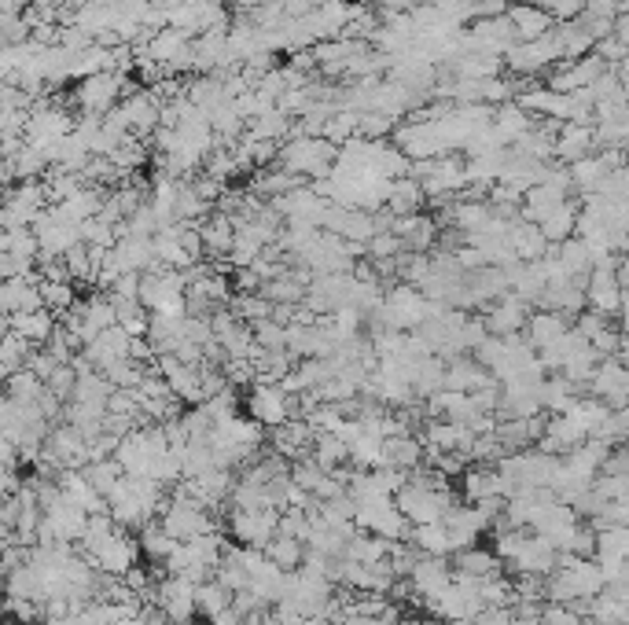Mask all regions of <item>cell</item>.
<instances>
[{"label":"cell","instance_id":"obj_32","mask_svg":"<svg viewBox=\"0 0 629 625\" xmlns=\"http://www.w3.org/2000/svg\"><path fill=\"white\" fill-rule=\"evenodd\" d=\"M265 556L273 559L276 567H284L287 574H291V570H302V563H306V541L287 537V534H276L273 541L265 545Z\"/></svg>","mask_w":629,"mask_h":625},{"label":"cell","instance_id":"obj_33","mask_svg":"<svg viewBox=\"0 0 629 625\" xmlns=\"http://www.w3.org/2000/svg\"><path fill=\"white\" fill-rule=\"evenodd\" d=\"M0 254H19L26 262H41V239H37L34 228H4Z\"/></svg>","mask_w":629,"mask_h":625},{"label":"cell","instance_id":"obj_31","mask_svg":"<svg viewBox=\"0 0 629 625\" xmlns=\"http://www.w3.org/2000/svg\"><path fill=\"white\" fill-rule=\"evenodd\" d=\"M34 342H26L23 335H15V331H4V339H0V372H4V379L15 372H23L26 364H30V357H34Z\"/></svg>","mask_w":629,"mask_h":625},{"label":"cell","instance_id":"obj_11","mask_svg":"<svg viewBox=\"0 0 629 625\" xmlns=\"http://www.w3.org/2000/svg\"><path fill=\"white\" fill-rule=\"evenodd\" d=\"M442 526L449 530V541H453V552H464V548L479 545L482 530H490V523L482 519V512L468 500H457L446 515H442Z\"/></svg>","mask_w":629,"mask_h":625},{"label":"cell","instance_id":"obj_5","mask_svg":"<svg viewBox=\"0 0 629 625\" xmlns=\"http://www.w3.org/2000/svg\"><path fill=\"white\" fill-rule=\"evenodd\" d=\"M243 409L251 420H258L265 431H273V427H284L287 420H295V401L287 394L280 383H254L247 390V398H243Z\"/></svg>","mask_w":629,"mask_h":625},{"label":"cell","instance_id":"obj_15","mask_svg":"<svg viewBox=\"0 0 629 625\" xmlns=\"http://www.w3.org/2000/svg\"><path fill=\"white\" fill-rule=\"evenodd\" d=\"M460 500H468V504H482V500L490 497H508V482L497 467H482V464H471L464 475H460Z\"/></svg>","mask_w":629,"mask_h":625},{"label":"cell","instance_id":"obj_3","mask_svg":"<svg viewBox=\"0 0 629 625\" xmlns=\"http://www.w3.org/2000/svg\"><path fill=\"white\" fill-rule=\"evenodd\" d=\"M81 556L89 559L92 567L103 570V574H115V578H126L129 570L140 563V537L137 534H129V530H122L118 526L111 537H103L100 545L89 548V552H81Z\"/></svg>","mask_w":629,"mask_h":625},{"label":"cell","instance_id":"obj_2","mask_svg":"<svg viewBox=\"0 0 629 625\" xmlns=\"http://www.w3.org/2000/svg\"><path fill=\"white\" fill-rule=\"evenodd\" d=\"M159 523L162 530L173 534L177 541H195V537L221 530V526L214 523V512H206L199 500L184 497V493H170V504H166V512L159 515Z\"/></svg>","mask_w":629,"mask_h":625},{"label":"cell","instance_id":"obj_48","mask_svg":"<svg viewBox=\"0 0 629 625\" xmlns=\"http://www.w3.org/2000/svg\"><path fill=\"white\" fill-rule=\"evenodd\" d=\"M618 284L629 291V250H622V258H618Z\"/></svg>","mask_w":629,"mask_h":625},{"label":"cell","instance_id":"obj_30","mask_svg":"<svg viewBox=\"0 0 629 625\" xmlns=\"http://www.w3.org/2000/svg\"><path fill=\"white\" fill-rule=\"evenodd\" d=\"M137 537H140V552H144V556H148V563H155V567H162V563H166V559L177 552V545H181L177 537L162 530V523H148Z\"/></svg>","mask_w":629,"mask_h":625},{"label":"cell","instance_id":"obj_51","mask_svg":"<svg viewBox=\"0 0 629 625\" xmlns=\"http://www.w3.org/2000/svg\"><path fill=\"white\" fill-rule=\"evenodd\" d=\"M188 625H210V622H188Z\"/></svg>","mask_w":629,"mask_h":625},{"label":"cell","instance_id":"obj_9","mask_svg":"<svg viewBox=\"0 0 629 625\" xmlns=\"http://www.w3.org/2000/svg\"><path fill=\"white\" fill-rule=\"evenodd\" d=\"M556 567H560V548L552 545L549 537H541L530 530L523 548H519V556H515L504 570L515 574V578H519V574H541V578H549Z\"/></svg>","mask_w":629,"mask_h":625},{"label":"cell","instance_id":"obj_24","mask_svg":"<svg viewBox=\"0 0 629 625\" xmlns=\"http://www.w3.org/2000/svg\"><path fill=\"white\" fill-rule=\"evenodd\" d=\"M427 460L424 438L416 434H405V438H383V467H420Z\"/></svg>","mask_w":629,"mask_h":625},{"label":"cell","instance_id":"obj_26","mask_svg":"<svg viewBox=\"0 0 629 625\" xmlns=\"http://www.w3.org/2000/svg\"><path fill=\"white\" fill-rule=\"evenodd\" d=\"M107 250L100 247H89V243H78L74 250L63 254V262H67V273L74 284H96L100 280V262Z\"/></svg>","mask_w":629,"mask_h":625},{"label":"cell","instance_id":"obj_14","mask_svg":"<svg viewBox=\"0 0 629 625\" xmlns=\"http://www.w3.org/2000/svg\"><path fill=\"white\" fill-rule=\"evenodd\" d=\"M34 309H45L41 273L15 276V280H4V284H0V313H4V317H12V313H34Z\"/></svg>","mask_w":629,"mask_h":625},{"label":"cell","instance_id":"obj_44","mask_svg":"<svg viewBox=\"0 0 629 625\" xmlns=\"http://www.w3.org/2000/svg\"><path fill=\"white\" fill-rule=\"evenodd\" d=\"M232 287H236V295H258L265 280L258 269H232Z\"/></svg>","mask_w":629,"mask_h":625},{"label":"cell","instance_id":"obj_22","mask_svg":"<svg viewBox=\"0 0 629 625\" xmlns=\"http://www.w3.org/2000/svg\"><path fill=\"white\" fill-rule=\"evenodd\" d=\"M571 328H574V324L563 317V313H552V309H534L523 335L530 339V346H534V350H545L549 342H556L560 335H567Z\"/></svg>","mask_w":629,"mask_h":625},{"label":"cell","instance_id":"obj_38","mask_svg":"<svg viewBox=\"0 0 629 625\" xmlns=\"http://www.w3.org/2000/svg\"><path fill=\"white\" fill-rule=\"evenodd\" d=\"M195 603H199V614H203L206 622L214 618V614H221L225 607H232V592L221 585L218 578H206L199 589H195Z\"/></svg>","mask_w":629,"mask_h":625},{"label":"cell","instance_id":"obj_4","mask_svg":"<svg viewBox=\"0 0 629 625\" xmlns=\"http://www.w3.org/2000/svg\"><path fill=\"white\" fill-rule=\"evenodd\" d=\"M225 534L236 541V545H251L265 548L280 534V512L276 508H229L225 515Z\"/></svg>","mask_w":629,"mask_h":625},{"label":"cell","instance_id":"obj_34","mask_svg":"<svg viewBox=\"0 0 629 625\" xmlns=\"http://www.w3.org/2000/svg\"><path fill=\"white\" fill-rule=\"evenodd\" d=\"M313 460H317L324 471L346 467L350 464V442H343L339 434H317V442H313Z\"/></svg>","mask_w":629,"mask_h":625},{"label":"cell","instance_id":"obj_28","mask_svg":"<svg viewBox=\"0 0 629 625\" xmlns=\"http://www.w3.org/2000/svg\"><path fill=\"white\" fill-rule=\"evenodd\" d=\"M409 545L416 548L420 556H453V541H449V530L442 523L412 526Z\"/></svg>","mask_w":629,"mask_h":625},{"label":"cell","instance_id":"obj_25","mask_svg":"<svg viewBox=\"0 0 629 625\" xmlns=\"http://www.w3.org/2000/svg\"><path fill=\"white\" fill-rule=\"evenodd\" d=\"M457 556V563H453V570H460V574H468V578H479V581H486V578H497L504 570V563H501V556L493 552V548H464V552H453Z\"/></svg>","mask_w":629,"mask_h":625},{"label":"cell","instance_id":"obj_12","mask_svg":"<svg viewBox=\"0 0 629 625\" xmlns=\"http://www.w3.org/2000/svg\"><path fill=\"white\" fill-rule=\"evenodd\" d=\"M412 589H416V600L431 603L438 600L442 592L453 585V567H449V556H420L416 567L409 574Z\"/></svg>","mask_w":629,"mask_h":625},{"label":"cell","instance_id":"obj_13","mask_svg":"<svg viewBox=\"0 0 629 625\" xmlns=\"http://www.w3.org/2000/svg\"><path fill=\"white\" fill-rule=\"evenodd\" d=\"M313 442H317V431H313V423L309 420H287L284 427H273L269 431V445H273V453H280L284 460H306L313 456Z\"/></svg>","mask_w":629,"mask_h":625},{"label":"cell","instance_id":"obj_47","mask_svg":"<svg viewBox=\"0 0 629 625\" xmlns=\"http://www.w3.org/2000/svg\"><path fill=\"white\" fill-rule=\"evenodd\" d=\"M210 625H243V614L236 611V607H225L221 614H214V618H210Z\"/></svg>","mask_w":629,"mask_h":625},{"label":"cell","instance_id":"obj_50","mask_svg":"<svg viewBox=\"0 0 629 625\" xmlns=\"http://www.w3.org/2000/svg\"><path fill=\"white\" fill-rule=\"evenodd\" d=\"M8 625H26V622H19V618H8Z\"/></svg>","mask_w":629,"mask_h":625},{"label":"cell","instance_id":"obj_21","mask_svg":"<svg viewBox=\"0 0 629 625\" xmlns=\"http://www.w3.org/2000/svg\"><path fill=\"white\" fill-rule=\"evenodd\" d=\"M199 228H203V243H206V254L210 258H225L229 262L232 247H236V221H232L229 214H214V217H203L199 221Z\"/></svg>","mask_w":629,"mask_h":625},{"label":"cell","instance_id":"obj_45","mask_svg":"<svg viewBox=\"0 0 629 625\" xmlns=\"http://www.w3.org/2000/svg\"><path fill=\"white\" fill-rule=\"evenodd\" d=\"M37 262H26L19 254H0V276L4 280H15V276H34Z\"/></svg>","mask_w":629,"mask_h":625},{"label":"cell","instance_id":"obj_36","mask_svg":"<svg viewBox=\"0 0 629 625\" xmlns=\"http://www.w3.org/2000/svg\"><path fill=\"white\" fill-rule=\"evenodd\" d=\"M41 298H45V309L63 317V313L78 306V284H70V280H41Z\"/></svg>","mask_w":629,"mask_h":625},{"label":"cell","instance_id":"obj_16","mask_svg":"<svg viewBox=\"0 0 629 625\" xmlns=\"http://www.w3.org/2000/svg\"><path fill=\"white\" fill-rule=\"evenodd\" d=\"M129 342H133V339H129V331L122 328V324H115V328L100 331V335H96V339H92L81 353L89 357L96 372H103V368H111L115 361H126V357H129Z\"/></svg>","mask_w":629,"mask_h":625},{"label":"cell","instance_id":"obj_46","mask_svg":"<svg viewBox=\"0 0 629 625\" xmlns=\"http://www.w3.org/2000/svg\"><path fill=\"white\" fill-rule=\"evenodd\" d=\"M475 625H519L512 607H486V611L475 618Z\"/></svg>","mask_w":629,"mask_h":625},{"label":"cell","instance_id":"obj_42","mask_svg":"<svg viewBox=\"0 0 629 625\" xmlns=\"http://www.w3.org/2000/svg\"><path fill=\"white\" fill-rule=\"evenodd\" d=\"M254 342H258L262 350H287V324H280V320L254 324Z\"/></svg>","mask_w":629,"mask_h":625},{"label":"cell","instance_id":"obj_10","mask_svg":"<svg viewBox=\"0 0 629 625\" xmlns=\"http://www.w3.org/2000/svg\"><path fill=\"white\" fill-rule=\"evenodd\" d=\"M589 394H593L596 401H604L607 409H626L629 405V368L618 361V357H604L593 375V383H589Z\"/></svg>","mask_w":629,"mask_h":625},{"label":"cell","instance_id":"obj_18","mask_svg":"<svg viewBox=\"0 0 629 625\" xmlns=\"http://www.w3.org/2000/svg\"><path fill=\"white\" fill-rule=\"evenodd\" d=\"M490 383H497L493 379V372L486 368V364H479L475 357H453V361L446 364V390H457V394H475V390L490 387Z\"/></svg>","mask_w":629,"mask_h":625},{"label":"cell","instance_id":"obj_1","mask_svg":"<svg viewBox=\"0 0 629 625\" xmlns=\"http://www.w3.org/2000/svg\"><path fill=\"white\" fill-rule=\"evenodd\" d=\"M129 92H137L133 85H126V74H115V70H107V74H92V78H81L78 89H74V103H78V114H111L118 103L126 100Z\"/></svg>","mask_w":629,"mask_h":625},{"label":"cell","instance_id":"obj_29","mask_svg":"<svg viewBox=\"0 0 629 625\" xmlns=\"http://www.w3.org/2000/svg\"><path fill=\"white\" fill-rule=\"evenodd\" d=\"M578 221H582V214H578V206L567 199V203H560L541 221V232H545L549 243H567L571 236H578Z\"/></svg>","mask_w":629,"mask_h":625},{"label":"cell","instance_id":"obj_20","mask_svg":"<svg viewBox=\"0 0 629 625\" xmlns=\"http://www.w3.org/2000/svg\"><path fill=\"white\" fill-rule=\"evenodd\" d=\"M508 19H512V26H515V34H519V41H538V37H545V34H552V19L541 4H512L508 8Z\"/></svg>","mask_w":629,"mask_h":625},{"label":"cell","instance_id":"obj_7","mask_svg":"<svg viewBox=\"0 0 629 625\" xmlns=\"http://www.w3.org/2000/svg\"><path fill=\"white\" fill-rule=\"evenodd\" d=\"M155 368H159V372L166 375V383H170V390L184 401V405H188V409H195V405H203V401H206L203 372H199L195 364H184L181 357H177V353H159V361H155Z\"/></svg>","mask_w":629,"mask_h":625},{"label":"cell","instance_id":"obj_39","mask_svg":"<svg viewBox=\"0 0 629 625\" xmlns=\"http://www.w3.org/2000/svg\"><path fill=\"white\" fill-rule=\"evenodd\" d=\"M232 313L243 320V324H262V320H273V313H276V306L269 302V298L258 291V295H236L232 298Z\"/></svg>","mask_w":629,"mask_h":625},{"label":"cell","instance_id":"obj_37","mask_svg":"<svg viewBox=\"0 0 629 625\" xmlns=\"http://www.w3.org/2000/svg\"><path fill=\"white\" fill-rule=\"evenodd\" d=\"M589 144H593V133H589V125L567 122L563 137L556 140V155H560V159H571V162H582L585 151H589Z\"/></svg>","mask_w":629,"mask_h":625},{"label":"cell","instance_id":"obj_41","mask_svg":"<svg viewBox=\"0 0 629 625\" xmlns=\"http://www.w3.org/2000/svg\"><path fill=\"white\" fill-rule=\"evenodd\" d=\"M538 625H589V614L574 603H545L541 607V622Z\"/></svg>","mask_w":629,"mask_h":625},{"label":"cell","instance_id":"obj_40","mask_svg":"<svg viewBox=\"0 0 629 625\" xmlns=\"http://www.w3.org/2000/svg\"><path fill=\"white\" fill-rule=\"evenodd\" d=\"M85 475H89V482L100 489L103 497H111L118 489V482L126 478V471H122V464H118L115 456H107V460H92V464L85 467Z\"/></svg>","mask_w":629,"mask_h":625},{"label":"cell","instance_id":"obj_27","mask_svg":"<svg viewBox=\"0 0 629 625\" xmlns=\"http://www.w3.org/2000/svg\"><path fill=\"white\" fill-rule=\"evenodd\" d=\"M424 184L416 181V177H398V181L390 184V199H387V210L394 217H405V214H420V206H424Z\"/></svg>","mask_w":629,"mask_h":625},{"label":"cell","instance_id":"obj_19","mask_svg":"<svg viewBox=\"0 0 629 625\" xmlns=\"http://www.w3.org/2000/svg\"><path fill=\"white\" fill-rule=\"evenodd\" d=\"M59 489L67 493L78 508H85L89 515H100L107 512V497H103L100 489L92 486L89 475H85V467H67L63 475H59Z\"/></svg>","mask_w":629,"mask_h":625},{"label":"cell","instance_id":"obj_49","mask_svg":"<svg viewBox=\"0 0 629 625\" xmlns=\"http://www.w3.org/2000/svg\"><path fill=\"white\" fill-rule=\"evenodd\" d=\"M262 625H284V622H280V618H276V614L269 611V614H265V622H262Z\"/></svg>","mask_w":629,"mask_h":625},{"label":"cell","instance_id":"obj_43","mask_svg":"<svg viewBox=\"0 0 629 625\" xmlns=\"http://www.w3.org/2000/svg\"><path fill=\"white\" fill-rule=\"evenodd\" d=\"M332 625H401V607L394 603L383 618H365V614H339Z\"/></svg>","mask_w":629,"mask_h":625},{"label":"cell","instance_id":"obj_6","mask_svg":"<svg viewBox=\"0 0 629 625\" xmlns=\"http://www.w3.org/2000/svg\"><path fill=\"white\" fill-rule=\"evenodd\" d=\"M195 589H199V585L188 581V578H181V574H162L159 585H155V607H159V611L177 625L195 622V614H199Z\"/></svg>","mask_w":629,"mask_h":625},{"label":"cell","instance_id":"obj_23","mask_svg":"<svg viewBox=\"0 0 629 625\" xmlns=\"http://www.w3.org/2000/svg\"><path fill=\"white\" fill-rule=\"evenodd\" d=\"M181 232H184V221H177V225L162 228L159 236L151 239V243H155V258H159V265H166V269H192V265H199L192 254L184 250Z\"/></svg>","mask_w":629,"mask_h":625},{"label":"cell","instance_id":"obj_17","mask_svg":"<svg viewBox=\"0 0 629 625\" xmlns=\"http://www.w3.org/2000/svg\"><path fill=\"white\" fill-rule=\"evenodd\" d=\"M56 328H59V320H56L52 309H34V313H12V317H4V331L23 335L26 342H34L37 350L52 342Z\"/></svg>","mask_w":629,"mask_h":625},{"label":"cell","instance_id":"obj_8","mask_svg":"<svg viewBox=\"0 0 629 625\" xmlns=\"http://www.w3.org/2000/svg\"><path fill=\"white\" fill-rule=\"evenodd\" d=\"M530 313H534V306H530L527 298L508 291V295L497 298L493 306L482 309V320H486L490 335H523V331H527Z\"/></svg>","mask_w":629,"mask_h":625},{"label":"cell","instance_id":"obj_35","mask_svg":"<svg viewBox=\"0 0 629 625\" xmlns=\"http://www.w3.org/2000/svg\"><path fill=\"white\" fill-rule=\"evenodd\" d=\"M45 390H48V383L34 372V368H23V372L8 375V398L23 401V405H37V401L45 398Z\"/></svg>","mask_w":629,"mask_h":625}]
</instances>
